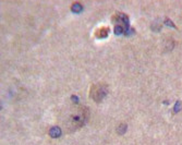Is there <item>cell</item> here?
Wrapping results in <instances>:
<instances>
[{
    "mask_svg": "<svg viewBox=\"0 0 182 145\" xmlns=\"http://www.w3.org/2000/svg\"><path fill=\"white\" fill-rule=\"evenodd\" d=\"M94 91H95V93L93 94V97H94V99L97 100V102H99V100H102L106 96V94H107V87L105 86H96L94 87Z\"/></svg>",
    "mask_w": 182,
    "mask_h": 145,
    "instance_id": "6da1fadb",
    "label": "cell"
},
{
    "mask_svg": "<svg viewBox=\"0 0 182 145\" xmlns=\"http://www.w3.org/2000/svg\"><path fill=\"white\" fill-rule=\"evenodd\" d=\"M49 134H50V137H58L61 135V130H60L59 127H52V128L50 129Z\"/></svg>",
    "mask_w": 182,
    "mask_h": 145,
    "instance_id": "7a4b0ae2",
    "label": "cell"
},
{
    "mask_svg": "<svg viewBox=\"0 0 182 145\" xmlns=\"http://www.w3.org/2000/svg\"><path fill=\"white\" fill-rule=\"evenodd\" d=\"M72 11L73 12H80V11H82V6H81V4H79V2H75V4H72Z\"/></svg>",
    "mask_w": 182,
    "mask_h": 145,
    "instance_id": "3957f363",
    "label": "cell"
}]
</instances>
